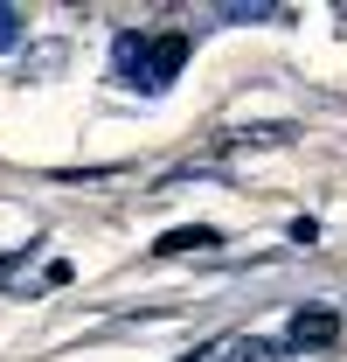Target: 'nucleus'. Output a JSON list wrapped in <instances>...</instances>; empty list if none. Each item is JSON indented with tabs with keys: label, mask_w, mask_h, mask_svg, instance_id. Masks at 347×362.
Returning a JSON list of instances; mask_svg holds the SVG:
<instances>
[{
	"label": "nucleus",
	"mask_w": 347,
	"mask_h": 362,
	"mask_svg": "<svg viewBox=\"0 0 347 362\" xmlns=\"http://www.w3.org/2000/svg\"><path fill=\"white\" fill-rule=\"evenodd\" d=\"M334 341H341V314H334V307H299V314H292V327H285V349H334Z\"/></svg>",
	"instance_id": "obj_1"
},
{
	"label": "nucleus",
	"mask_w": 347,
	"mask_h": 362,
	"mask_svg": "<svg viewBox=\"0 0 347 362\" xmlns=\"http://www.w3.org/2000/svg\"><path fill=\"white\" fill-rule=\"evenodd\" d=\"M181 63H188V35H181V28H174V35H153V56H146V98H153V90H167L174 77H181Z\"/></svg>",
	"instance_id": "obj_2"
},
{
	"label": "nucleus",
	"mask_w": 347,
	"mask_h": 362,
	"mask_svg": "<svg viewBox=\"0 0 347 362\" xmlns=\"http://www.w3.org/2000/svg\"><path fill=\"white\" fill-rule=\"evenodd\" d=\"M285 349L278 341H264V334H222V341H209L195 362H278Z\"/></svg>",
	"instance_id": "obj_3"
},
{
	"label": "nucleus",
	"mask_w": 347,
	"mask_h": 362,
	"mask_svg": "<svg viewBox=\"0 0 347 362\" xmlns=\"http://www.w3.org/2000/svg\"><path fill=\"white\" fill-rule=\"evenodd\" d=\"M146 56H153V35H139V28H126V35L111 42V77L139 90V84H146Z\"/></svg>",
	"instance_id": "obj_4"
},
{
	"label": "nucleus",
	"mask_w": 347,
	"mask_h": 362,
	"mask_svg": "<svg viewBox=\"0 0 347 362\" xmlns=\"http://www.w3.org/2000/svg\"><path fill=\"white\" fill-rule=\"evenodd\" d=\"M216 244H222V230H209V223H181V230H167L153 251H160V258H188V251H216Z\"/></svg>",
	"instance_id": "obj_5"
},
{
	"label": "nucleus",
	"mask_w": 347,
	"mask_h": 362,
	"mask_svg": "<svg viewBox=\"0 0 347 362\" xmlns=\"http://www.w3.org/2000/svg\"><path fill=\"white\" fill-rule=\"evenodd\" d=\"M21 28H28V21H21V7H7V0H0V49H21Z\"/></svg>",
	"instance_id": "obj_6"
},
{
	"label": "nucleus",
	"mask_w": 347,
	"mask_h": 362,
	"mask_svg": "<svg viewBox=\"0 0 347 362\" xmlns=\"http://www.w3.org/2000/svg\"><path fill=\"white\" fill-rule=\"evenodd\" d=\"M216 21H285V7H216Z\"/></svg>",
	"instance_id": "obj_7"
},
{
	"label": "nucleus",
	"mask_w": 347,
	"mask_h": 362,
	"mask_svg": "<svg viewBox=\"0 0 347 362\" xmlns=\"http://www.w3.org/2000/svg\"><path fill=\"white\" fill-rule=\"evenodd\" d=\"M188 362H195V356H188Z\"/></svg>",
	"instance_id": "obj_8"
}]
</instances>
